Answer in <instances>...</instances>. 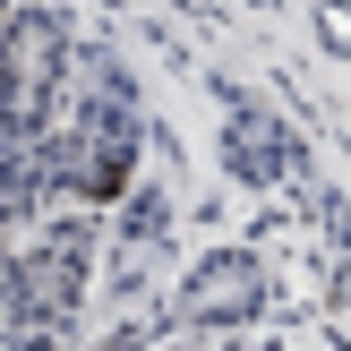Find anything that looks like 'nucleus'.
<instances>
[{
    "instance_id": "f257e3e1",
    "label": "nucleus",
    "mask_w": 351,
    "mask_h": 351,
    "mask_svg": "<svg viewBox=\"0 0 351 351\" xmlns=\"http://www.w3.org/2000/svg\"><path fill=\"white\" fill-rule=\"evenodd\" d=\"M137 154V86L112 51H77V112L43 146V189L60 197H120Z\"/></svg>"
},
{
    "instance_id": "f03ea898",
    "label": "nucleus",
    "mask_w": 351,
    "mask_h": 351,
    "mask_svg": "<svg viewBox=\"0 0 351 351\" xmlns=\"http://www.w3.org/2000/svg\"><path fill=\"white\" fill-rule=\"evenodd\" d=\"M60 69H69V34L60 17L17 9L0 26V146H34L51 129V103H60Z\"/></svg>"
},
{
    "instance_id": "7ed1b4c3",
    "label": "nucleus",
    "mask_w": 351,
    "mask_h": 351,
    "mask_svg": "<svg viewBox=\"0 0 351 351\" xmlns=\"http://www.w3.org/2000/svg\"><path fill=\"white\" fill-rule=\"evenodd\" d=\"M0 291H9V335L26 351L51 343L69 317H77V291H86V223H60L34 257H17Z\"/></svg>"
},
{
    "instance_id": "20e7f679",
    "label": "nucleus",
    "mask_w": 351,
    "mask_h": 351,
    "mask_svg": "<svg viewBox=\"0 0 351 351\" xmlns=\"http://www.w3.org/2000/svg\"><path fill=\"white\" fill-rule=\"evenodd\" d=\"M257 300H266V274H257V257H240V249H215L180 283V317L189 326H240V317H257Z\"/></svg>"
},
{
    "instance_id": "39448f33",
    "label": "nucleus",
    "mask_w": 351,
    "mask_h": 351,
    "mask_svg": "<svg viewBox=\"0 0 351 351\" xmlns=\"http://www.w3.org/2000/svg\"><path fill=\"white\" fill-rule=\"evenodd\" d=\"M223 146H232L240 180H283V171H291V137H283V120H266V112H232Z\"/></svg>"
},
{
    "instance_id": "423d86ee",
    "label": "nucleus",
    "mask_w": 351,
    "mask_h": 351,
    "mask_svg": "<svg viewBox=\"0 0 351 351\" xmlns=\"http://www.w3.org/2000/svg\"><path fill=\"white\" fill-rule=\"evenodd\" d=\"M163 249V206L154 197H137L129 206V240L112 249V274H120V291H137V274H146V257Z\"/></svg>"
}]
</instances>
